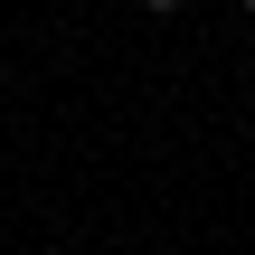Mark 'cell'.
<instances>
[{
  "mask_svg": "<svg viewBox=\"0 0 255 255\" xmlns=\"http://www.w3.org/2000/svg\"><path fill=\"white\" fill-rule=\"evenodd\" d=\"M142 9H151V19H180V9H189V0H142Z\"/></svg>",
  "mask_w": 255,
  "mask_h": 255,
  "instance_id": "1",
  "label": "cell"
},
{
  "mask_svg": "<svg viewBox=\"0 0 255 255\" xmlns=\"http://www.w3.org/2000/svg\"><path fill=\"white\" fill-rule=\"evenodd\" d=\"M38 255H66V246H38Z\"/></svg>",
  "mask_w": 255,
  "mask_h": 255,
  "instance_id": "2",
  "label": "cell"
},
{
  "mask_svg": "<svg viewBox=\"0 0 255 255\" xmlns=\"http://www.w3.org/2000/svg\"><path fill=\"white\" fill-rule=\"evenodd\" d=\"M246 9H255V0H246Z\"/></svg>",
  "mask_w": 255,
  "mask_h": 255,
  "instance_id": "3",
  "label": "cell"
}]
</instances>
